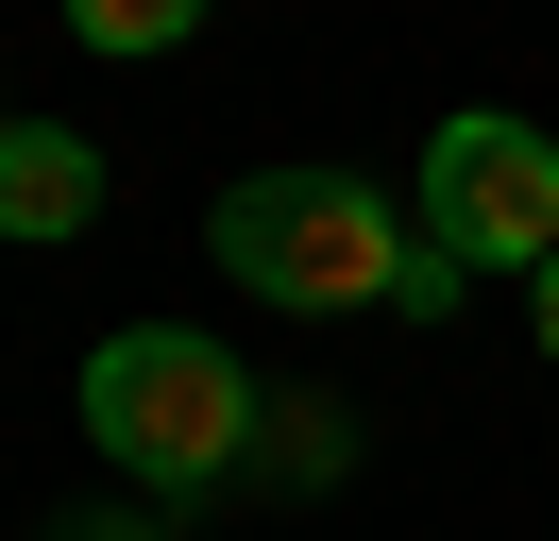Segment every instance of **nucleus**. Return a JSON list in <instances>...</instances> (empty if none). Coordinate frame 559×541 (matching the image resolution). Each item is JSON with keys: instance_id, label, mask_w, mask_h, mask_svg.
<instances>
[{"instance_id": "obj_1", "label": "nucleus", "mask_w": 559, "mask_h": 541, "mask_svg": "<svg viewBox=\"0 0 559 541\" xmlns=\"http://www.w3.org/2000/svg\"><path fill=\"white\" fill-rule=\"evenodd\" d=\"M204 254L238 270L254 304H288V322H390L424 220L373 169H238V187L204 203Z\"/></svg>"}, {"instance_id": "obj_2", "label": "nucleus", "mask_w": 559, "mask_h": 541, "mask_svg": "<svg viewBox=\"0 0 559 541\" xmlns=\"http://www.w3.org/2000/svg\"><path fill=\"white\" fill-rule=\"evenodd\" d=\"M254 372L221 356V338H187V322H119L103 356H85V440H103V473H136L153 507H204V491H238L254 473Z\"/></svg>"}, {"instance_id": "obj_3", "label": "nucleus", "mask_w": 559, "mask_h": 541, "mask_svg": "<svg viewBox=\"0 0 559 541\" xmlns=\"http://www.w3.org/2000/svg\"><path fill=\"white\" fill-rule=\"evenodd\" d=\"M407 220L441 237L457 270H543V254H559V135L509 119V101H457V119L424 135Z\"/></svg>"}, {"instance_id": "obj_4", "label": "nucleus", "mask_w": 559, "mask_h": 541, "mask_svg": "<svg viewBox=\"0 0 559 541\" xmlns=\"http://www.w3.org/2000/svg\"><path fill=\"white\" fill-rule=\"evenodd\" d=\"M103 220V135H69V119H0V237L17 254H51V237H85Z\"/></svg>"}, {"instance_id": "obj_5", "label": "nucleus", "mask_w": 559, "mask_h": 541, "mask_svg": "<svg viewBox=\"0 0 559 541\" xmlns=\"http://www.w3.org/2000/svg\"><path fill=\"white\" fill-rule=\"evenodd\" d=\"M254 473H272V491H340V473H356V423L322 389H272V406H254Z\"/></svg>"}, {"instance_id": "obj_6", "label": "nucleus", "mask_w": 559, "mask_h": 541, "mask_svg": "<svg viewBox=\"0 0 559 541\" xmlns=\"http://www.w3.org/2000/svg\"><path fill=\"white\" fill-rule=\"evenodd\" d=\"M69 34H85V51H119V68H153V51L204 34V0H69Z\"/></svg>"}, {"instance_id": "obj_7", "label": "nucleus", "mask_w": 559, "mask_h": 541, "mask_svg": "<svg viewBox=\"0 0 559 541\" xmlns=\"http://www.w3.org/2000/svg\"><path fill=\"white\" fill-rule=\"evenodd\" d=\"M457 288H475V270H457L441 237H424V254H407V288H390V322H457Z\"/></svg>"}, {"instance_id": "obj_8", "label": "nucleus", "mask_w": 559, "mask_h": 541, "mask_svg": "<svg viewBox=\"0 0 559 541\" xmlns=\"http://www.w3.org/2000/svg\"><path fill=\"white\" fill-rule=\"evenodd\" d=\"M35 541H187V525H170V507H51Z\"/></svg>"}, {"instance_id": "obj_9", "label": "nucleus", "mask_w": 559, "mask_h": 541, "mask_svg": "<svg viewBox=\"0 0 559 541\" xmlns=\"http://www.w3.org/2000/svg\"><path fill=\"white\" fill-rule=\"evenodd\" d=\"M525 338H543V356H559V254L525 270Z\"/></svg>"}, {"instance_id": "obj_10", "label": "nucleus", "mask_w": 559, "mask_h": 541, "mask_svg": "<svg viewBox=\"0 0 559 541\" xmlns=\"http://www.w3.org/2000/svg\"><path fill=\"white\" fill-rule=\"evenodd\" d=\"M0 119H17V101H0Z\"/></svg>"}]
</instances>
